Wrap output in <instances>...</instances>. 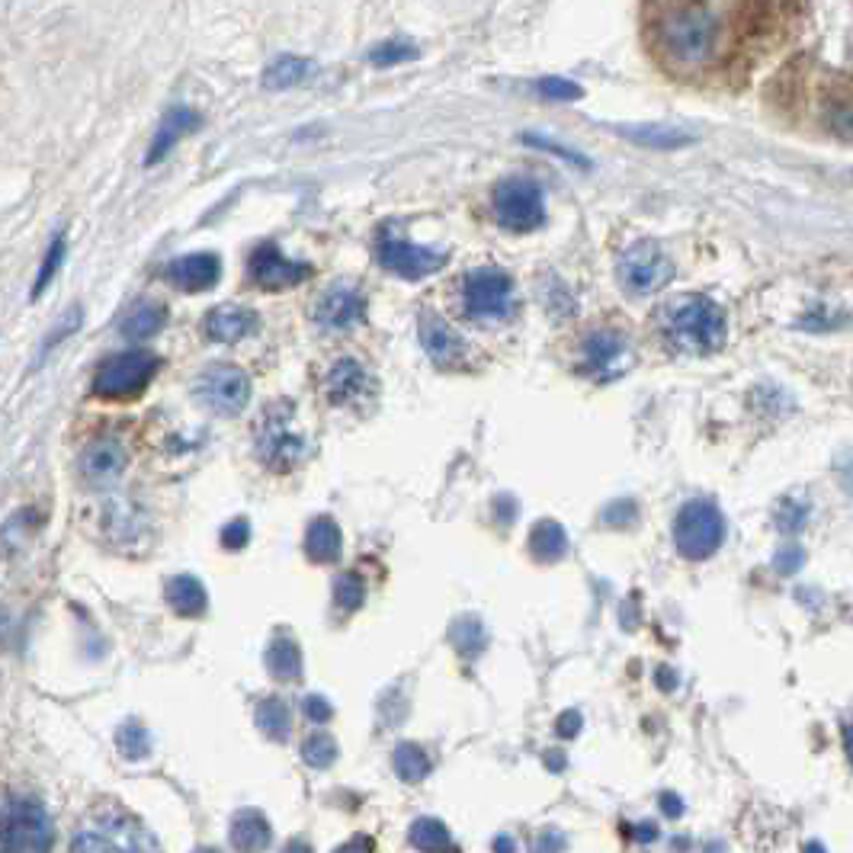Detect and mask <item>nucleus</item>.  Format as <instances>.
Segmentation results:
<instances>
[{
	"instance_id": "nucleus-1",
	"label": "nucleus",
	"mask_w": 853,
	"mask_h": 853,
	"mask_svg": "<svg viewBox=\"0 0 853 853\" xmlns=\"http://www.w3.org/2000/svg\"><path fill=\"white\" fill-rule=\"evenodd\" d=\"M648 42L674 74H709L732 56L735 29L716 0H651Z\"/></svg>"
},
{
	"instance_id": "nucleus-2",
	"label": "nucleus",
	"mask_w": 853,
	"mask_h": 853,
	"mask_svg": "<svg viewBox=\"0 0 853 853\" xmlns=\"http://www.w3.org/2000/svg\"><path fill=\"white\" fill-rule=\"evenodd\" d=\"M726 312L706 295H686L668 312V338L683 353H716L726 346Z\"/></svg>"
},
{
	"instance_id": "nucleus-3",
	"label": "nucleus",
	"mask_w": 853,
	"mask_h": 853,
	"mask_svg": "<svg viewBox=\"0 0 853 853\" xmlns=\"http://www.w3.org/2000/svg\"><path fill=\"white\" fill-rule=\"evenodd\" d=\"M254 447L267 468L273 472H292L305 455H308V440L305 434L295 430V404L292 401H273L264 407L260 424L254 430Z\"/></svg>"
},
{
	"instance_id": "nucleus-4",
	"label": "nucleus",
	"mask_w": 853,
	"mask_h": 853,
	"mask_svg": "<svg viewBox=\"0 0 853 853\" xmlns=\"http://www.w3.org/2000/svg\"><path fill=\"white\" fill-rule=\"evenodd\" d=\"M726 543V513L712 501H690L674 520V546L683 559L703 562Z\"/></svg>"
},
{
	"instance_id": "nucleus-5",
	"label": "nucleus",
	"mask_w": 853,
	"mask_h": 853,
	"mask_svg": "<svg viewBox=\"0 0 853 853\" xmlns=\"http://www.w3.org/2000/svg\"><path fill=\"white\" fill-rule=\"evenodd\" d=\"M158 356L148 353V350H125V353H115L110 356L100 369H97V379H94V395L107 401H132L138 399L148 382L155 379L158 373Z\"/></svg>"
},
{
	"instance_id": "nucleus-6",
	"label": "nucleus",
	"mask_w": 853,
	"mask_h": 853,
	"mask_svg": "<svg viewBox=\"0 0 853 853\" xmlns=\"http://www.w3.org/2000/svg\"><path fill=\"white\" fill-rule=\"evenodd\" d=\"M491 206H495V219L498 226L508 228V231H516V234H526V231H536V228L546 222V196H543V186L529 176H508L495 186V196H491Z\"/></svg>"
},
{
	"instance_id": "nucleus-7",
	"label": "nucleus",
	"mask_w": 853,
	"mask_h": 853,
	"mask_svg": "<svg viewBox=\"0 0 853 853\" xmlns=\"http://www.w3.org/2000/svg\"><path fill=\"white\" fill-rule=\"evenodd\" d=\"M0 844L10 853H39L56 844V828L46 815V808L33 799L10 796L3 802V828Z\"/></svg>"
},
{
	"instance_id": "nucleus-8",
	"label": "nucleus",
	"mask_w": 853,
	"mask_h": 853,
	"mask_svg": "<svg viewBox=\"0 0 853 853\" xmlns=\"http://www.w3.org/2000/svg\"><path fill=\"white\" fill-rule=\"evenodd\" d=\"M513 283L511 277L498 267H475L462 280V302L468 318L475 321H495L511 312Z\"/></svg>"
},
{
	"instance_id": "nucleus-9",
	"label": "nucleus",
	"mask_w": 853,
	"mask_h": 853,
	"mask_svg": "<svg viewBox=\"0 0 853 853\" xmlns=\"http://www.w3.org/2000/svg\"><path fill=\"white\" fill-rule=\"evenodd\" d=\"M158 848L155 838L122 812H97V828L81 831L71 841V851H148Z\"/></svg>"
},
{
	"instance_id": "nucleus-10",
	"label": "nucleus",
	"mask_w": 853,
	"mask_h": 853,
	"mask_svg": "<svg viewBox=\"0 0 853 853\" xmlns=\"http://www.w3.org/2000/svg\"><path fill=\"white\" fill-rule=\"evenodd\" d=\"M674 280V264L655 241H638L620 257V285L629 295H651L661 292Z\"/></svg>"
},
{
	"instance_id": "nucleus-11",
	"label": "nucleus",
	"mask_w": 853,
	"mask_h": 853,
	"mask_svg": "<svg viewBox=\"0 0 853 853\" xmlns=\"http://www.w3.org/2000/svg\"><path fill=\"white\" fill-rule=\"evenodd\" d=\"M193 395L209 411H216L222 417H234L251 404V379L237 366H209L196 376Z\"/></svg>"
},
{
	"instance_id": "nucleus-12",
	"label": "nucleus",
	"mask_w": 853,
	"mask_h": 853,
	"mask_svg": "<svg viewBox=\"0 0 853 853\" xmlns=\"http://www.w3.org/2000/svg\"><path fill=\"white\" fill-rule=\"evenodd\" d=\"M379 264L395 273L401 280H424L437 270L447 267V251H434V247H421L411 241H401L395 234H382L379 237Z\"/></svg>"
},
{
	"instance_id": "nucleus-13",
	"label": "nucleus",
	"mask_w": 853,
	"mask_h": 853,
	"mask_svg": "<svg viewBox=\"0 0 853 853\" xmlns=\"http://www.w3.org/2000/svg\"><path fill=\"white\" fill-rule=\"evenodd\" d=\"M251 280L260 285V289H289V285H298L302 280H308L312 267L302 264V260H289L283 251L277 244H260L254 254H251Z\"/></svg>"
},
{
	"instance_id": "nucleus-14",
	"label": "nucleus",
	"mask_w": 853,
	"mask_h": 853,
	"mask_svg": "<svg viewBox=\"0 0 853 853\" xmlns=\"http://www.w3.org/2000/svg\"><path fill=\"white\" fill-rule=\"evenodd\" d=\"M629 363H632V353H629V343L623 334L597 331L584 341V373L600 379V382L623 376Z\"/></svg>"
},
{
	"instance_id": "nucleus-15",
	"label": "nucleus",
	"mask_w": 853,
	"mask_h": 853,
	"mask_svg": "<svg viewBox=\"0 0 853 853\" xmlns=\"http://www.w3.org/2000/svg\"><path fill=\"white\" fill-rule=\"evenodd\" d=\"M366 318V295L350 283L331 285L318 305H315V321L318 328L325 331H343V328H353Z\"/></svg>"
},
{
	"instance_id": "nucleus-16",
	"label": "nucleus",
	"mask_w": 853,
	"mask_h": 853,
	"mask_svg": "<svg viewBox=\"0 0 853 853\" xmlns=\"http://www.w3.org/2000/svg\"><path fill=\"white\" fill-rule=\"evenodd\" d=\"M219 277H222V260L209 251L176 257L168 267V283L176 285L180 292H206L219 283Z\"/></svg>"
},
{
	"instance_id": "nucleus-17",
	"label": "nucleus",
	"mask_w": 853,
	"mask_h": 853,
	"mask_svg": "<svg viewBox=\"0 0 853 853\" xmlns=\"http://www.w3.org/2000/svg\"><path fill=\"white\" fill-rule=\"evenodd\" d=\"M129 465V455H125V447L115 440V437H103V440H94L84 455H81V472L87 482L94 485H110L122 475V468Z\"/></svg>"
},
{
	"instance_id": "nucleus-18",
	"label": "nucleus",
	"mask_w": 853,
	"mask_h": 853,
	"mask_svg": "<svg viewBox=\"0 0 853 853\" xmlns=\"http://www.w3.org/2000/svg\"><path fill=\"white\" fill-rule=\"evenodd\" d=\"M196 125H199V113H196V110H190V107H171V110L164 113V119H161L155 138H151V148H148L145 164H148V168H151V164H161V161L171 155L173 145H176L183 135H190Z\"/></svg>"
},
{
	"instance_id": "nucleus-19",
	"label": "nucleus",
	"mask_w": 853,
	"mask_h": 853,
	"mask_svg": "<svg viewBox=\"0 0 853 853\" xmlns=\"http://www.w3.org/2000/svg\"><path fill=\"white\" fill-rule=\"evenodd\" d=\"M257 328V315L241 305H219L206 315V338L216 343L244 341Z\"/></svg>"
},
{
	"instance_id": "nucleus-20",
	"label": "nucleus",
	"mask_w": 853,
	"mask_h": 853,
	"mask_svg": "<svg viewBox=\"0 0 853 853\" xmlns=\"http://www.w3.org/2000/svg\"><path fill=\"white\" fill-rule=\"evenodd\" d=\"M366 389H369V373H366L363 363H356L353 356H343V360H338V363L328 369L325 395H328L331 404H350V401L360 399Z\"/></svg>"
},
{
	"instance_id": "nucleus-21",
	"label": "nucleus",
	"mask_w": 853,
	"mask_h": 853,
	"mask_svg": "<svg viewBox=\"0 0 853 853\" xmlns=\"http://www.w3.org/2000/svg\"><path fill=\"white\" fill-rule=\"evenodd\" d=\"M231 844L237 851H267L273 844V828L260 808H237L231 818Z\"/></svg>"
},
{
	"instance_id": "nucleus-22",
	"label": "nucleus",
	"mask_w": 853,
	"mask_h": 853,
	"mask_svg": "<svg viewBox=\"0 0 853 853\" xmlns=\"http://www.w3.org/2000/svg\"><path fill=\"white\" fill-rule=\"evenodd\" d=\"M623 138H629L632 145L651 148V151H678L693 145V135L674 129V125H661V122H642V125H620L617 129Z\"/></svg>"
},
{
	"instance_id": "nucleus-23",
	"label": "nucleus",
	"mask_w": 853,
	"mask_h": 853,
	"mask_svg": "<svg viewBox=\"0 0 853 853\" xmlns=\"http://www.w3.org/2000/svg\"><path fill=\"white\" fill-rule=\"evenodd\" d=\"M421 343L427 350V356L437 363V366H450L455 356L462 353V341L455 334L453 328L440 318V315H421Z\"/></svg>"
},
{
	"instance_id": "nucleus-24",
	"label": "nucleus",
	"mask_w": 853,
	"mask_h": 853,
	"mask_svg": "<svg viewBox=\"0 0 853 853\" xmlns=\"http://www.w3.org/2000/svg\"><path fill=\"white\" fill-rule=\"evenodd\" d=\"M164 600L171 604V610L176 617H186V620L203 617L206 607H209V594H206L203 581L193 577V574H176V577H171L168 587H164Z\"/></svg>"
},
{
	"instance_id": "nucleus-25",
	"label": "nucleus",
	"mask_w": 853,
	"mask_h": 853,
	"mask_svg": "<svg viewBox=\"0 0 853 853\" xmlns=\"http://www.w3.org/2000/svg\"><path fill=\"white\" fill-rule=\"evenodd\" d=\"M305 552L312 562L318 565H331L338 562L343 552V533L341 526L331 516H315L308 533H305Z\"/></svg>"
},
{
	"instance_id": "nucleus-26",
	"label": "nucleus",
	"mask_w": 853,
	"mask_h": 853,
	"mask_svg": "<svg viewBox=\"0 0 853 853\" xmlns=\"http://www.w3.org/2000/svg\"><path fill=\"white\" fill-rule=\"evenodd\" d=\"M318 74V64L312 58L280 56L264 68V87L267 90H292Z\"/></svg>"
},
{
	"instance_id": "nucleus-27",
	"label": "nucleus",
	"mask_w": 853,
	"mask_h": 853,
	"mask_svg": "<svg viewBox=\"0 0 853 853\" xmlns=\"http://www.w3.org/2000/svg\"><path fill=\"white\" fill-rule=\"evenodd\" d=\"M529 552L543 565H556L569 556V533L559 520H539L529 533Z\"/></svg>"
},
{
	"instance_id": "nucleus-28",
	"label": "nucleus",
	"mask_w": 853,
	"mask_h": 853,
	"mask_svg": "<svg viewBox=\"0 0 853 853\" xmlns=\"http://www.w3.org/2000/svg\"><path fill=\"white\" fill-rule=\"evenodd\" d=\"M267 671H270L277 681H302V648H298V642H295L289 632H280V635L270 642V648H267Z\"/></svg>"
},
{
	"instance_id": "nucleus-29",
	"label": "nucleus",
	"mask_w": 853,
	"mask_h": 853,
	"mask_svg": "<svg viewBox=\"0 0 853 853\" xmlns=\"http://www.w3.org/2000/svg\"><path fill=\"white\" fill-rule=\"evenodd\" d=\"M821 122L831 135L853 138V90L851 87H828L821 100Z\"/></svg>"
},
{
	"instance_id": "nucleus-30",
	"label": "nucleus",
	"mask_w": 853,
	"mask_h": 853,
	"mask_svg": "<svg viewBox=\"0 0 853 853\" xmlns=\"http://www.w3.org/2000/svg\"><path fill=\"white\" fill-rule=\"evenodd\" d=\"M164 318H168V312H164L161 305H155V302H138V305L125 315L122 334H125L129 341H151V338L164 328Z\"/></svg>"
},
{
	"instance_id": "nucleus-31",
	"label": "nucleus",
	"mask_w": 853,
	"mask_h": 853,
	"mask_svg": "<svg viewBox=\"0 0 853 853\" xmlns=\"http://www.w3.org/2000/svg\"><path fill=\"white\" fill-rule=\"evenodd\" d=\"M254 722L257 729L267 735L270 741H280L283 744L292 732V716H289V706H285L280 696H267L257 709H254Z\"/></svg>"
},
{
	"instance_id": "nucleus-32",
	"label": "nucleus",
	"mask_w": 853,
	"mask_h": 853,
	"mask_svg": "<svg viewBox=\"0 0 853 853\" xmlns=\"http://www.w3.org/2000/svg\"><path fill=\"white\" fill-rule=\"evenodd\" d=\"M392 764H395L399 780H404V783H424L430 777V770H434L430 757L414 741H401L399 747H395V754H392Z\"/></svg>"
},
{
	"instance_id": "nucleus-33",
	"label": "nucleus",
	"mask_w": 853,
	"mask_h": 853,
	"mask_svg": "<svg viewBox=\"0 0 853 853\" xmlns=\"http://www.w3.org/2000/svg\"><path fill=\"white\" fill-rule=\"evenodd\" d=\"M450 638H453V648L462 658H478V655L485 651V645H488V632H485L478 617H462V620H455Z\"/></svg>"
},
{
	"instance_id": "nucleus-34",
	"label": "nucleus",
	"mask_w": 853,
	"mask_h": 853,
	"mask_svg": "<svg viewBox=\"0 0 853 853\" xmlns=\"http://www.w3.org/2000/svg\"><path fill=\"white\" fill-rule=\"evenodd\" d=\"M411 844L417 851H455L450 828L437 818H417L411 825Z\"/></svg>"
},
{
	"instance_id": "nucleus-35",
	"label": "nucleus",
	"mask_w": 853,
	"mask_h": 853,
	"mask_svg": "<svg viewBox=\"0 0 853 853\" xmlns=\"http://www.w3.org/2000/svg\"><path fill=\"white\" fill-rule=\"evenodd\" d=\"M338 741L331 739L328 732H312L308 739L302 741V760L315 770H325L338 760Z\"/></svg>"
},
{
	"instance_id": "nucleus-36",
	"label": "nucleus",
	"mask_w": 853,
	"mask_h": 853,
	"mask_svg": "<svg viewBox=\"0 0 853 853\" xmlns=\"http://www.w3.org/2000/svg\"><path fill=\"white\" fill-rule=\"evenodd\" d=\"M115 747H119V754H122L125 760H145V757H151V739H148V732H145L138 722L119 726Z\"/></svg>"
},
{
	"instance_id": "nucleus-37",
	"label": "nucleus",
	"mask_w": 853,
	"mask_h": 853,
	"mask_svg": "<svg viewBox=\"0 0 853 853\" xmlns=\"http://www.w3.org/2000/svg\"><path fill=\"white\" fill-rule=\"evenodd\" d=\"M334 604L341 610H346V613H353V610H360L366 604V581H363V574H356V571L338 574V581H334Z\"/></svg>"
},
{
	"instance_id": "nucleus-38",
	"label": "nucleus",
	"mask_w": 853,
	"mask_h": 853,
	"mask_svg": "<svg viewBox=\"0 0 853 853\" xmlns=\"http://www.w3.org/2000/svg\"><path fill=\"white\" fill-rule=\"evenodd\" d=\"M421 56L414 42H404V39H389L376 49H369V64L373 68H395V64H407L414 58Z\"/></svg>"
},
{
	"instance_id": "nucleus-39",
	"label": "nucleus",
	"mask_w": 853,
	"mask_h": 853,
	"mask_svg": "<svg viewBox=\"0 0 853 853\" xmlns=\"http://www.w3.org/2000/svg\"><path fill=\"white\" fill-rule=\"evenodd\" d=\"M536 90H539V97H546V100H552V103H574V100H581L584 97V90L569 81V77H543L539 84H536Z\"/></svg>"
},
{
	"instance_id": "nucleus-40",
	"label": "nucleus",
	"mask_w": 853,
	"mask_h": 853,
	"mask_svg": "<svg viewBox=\"0 0 853 853\" xmlns=\"http://www.w3.org/2000/svg\"><path fill=\"white\" fill-rule=\"evenodd\" d=\"M61 260H64V234H56L52 244H49V254H46V260H42V270H39V277H36V285H33V298H39L42 289L56 280Z\"/></svg>"
},
{
	"instance_id": "nucleus-41",
	"label": "nucleus",
	"mask_w": 853,
	"mask_h": 853,
	"mask_svg": "<svg viewBox=\"0 0 853 853\" xmlns=\"http://www.w3.org/2000/svg\"><path fill=\"white\" fill-rule=\"evenodd\" d=\"M805 520H808V504L802 501H793V498H783L780 504H777V511H773V523L783 529V533H796L805 526Z\"/></svg>"
},
{
	"instance_id": "nucleus-42",
	"label": "nucleus",
	"mask_w": 853,
	"mask_h": 853,
	"mask_svg": "<svg viewBox=\"0 0 853 853\" xmlns=\"http://www.w3.org/2000/svg\"><path fill=\"white\" fill-rule=\"evenodd\" d=\"M523 142L529 145V148H539V151H549V155H556V158H562V161H569L574 168H590V161L584 158V155H577L574 148L569 145H559V142H552V138H543V135H523Z\"/></svg>"
},
{
	"instance_id": "nucleus-43",
	"label": "nucleus",
	"mask_w": 853,
	"mask_h": 853,
	"mask_svg": "<svg viewBox=\"0 0 853 853\" xmlns=\"http://www.w3.org/2000/svg\"><path fill=\"white\" fill-rule=\"evenodd\" d=\"M247 543H251V523H247L244 516L226 523V529H222V546H226L228 552H241V549H247Z\"/></svg>"
},
{
	"instance_id": "nucleus-44",
	"label": "nucleus",
	"mask_w": 853,
	"mask_h": 853,
	"mask_svg": "<svg viewBox=\"0 0 853 853\" xmlns=\"http://www.w3.org/2000/svg\"><path fill=\"white\" fill-rule=\"evenodd\" d=\"M302 712H305V719H312L315 726H325V722L334 716V706H331L325 696L312 693V696H305V699H302Z\"/></svg>"
},
{
	"instance_id": "nucleus-45",
	"label": "nucleus",
	"mask_w": 853,
	"mask_h": 853,
	"mask_svg": "<svg viewBox=\"0 0 853 853\" xmlns=\"http://www.w3.org/2000/svg\"><path fill=\"white\" fill-rule=\"evenodd\" d=\"M635 520V504L632 501H617L613 508L604 511V523H613V526H629Z\"/></svg>"
},
{
	"instance_id": "nucleus-46",
	"label": "nucleus",
	"mask_w": 853,
	"mask_h": 853,
	"mask_svg": "<svg viewBox=\"0 0 853 853\" xmlns=\"http://www.w3.org/2000/svg\"><path fill=\"white\" fill-rule=\"evenodd\" d=\"M802 562H805L802 549H783V552H777L773 569L780 571V574H796V571L802 569Z\"/></svg>"
},
{
	"instance_id": "nucleus-47",
	"label": "nucleus",
	"mask_w": 853,
	"mask_h": 853,
	"mask_svg": "<svg viewBox=\"0 0 853 853\" xmlns=\"http://www.w3.org/2000/svg\"><path fill=\"white\" fill-rule=\"evenodd\" d=\"M581 726H584L581 712H577V709H569V712H562V719H559V735L574 739V735L581 732Z\"/></svg>"
},
{
	"instance_id": "nucleus-48",
	"label": "nucleus",
	"mask_w": 853,
	"mask_h": 853,
	"mask_svg": "<svg viewBox=\"0 0 853 853\" xmlns=\"http://www.w3.org/2000/svg\"><path fill=\"white\" fill-rule=\"evenodd\" d=\"M565 848V838L559 831H546L539 841H536V851H562Z\"/></svg>"
},
{
	"instance_id": "nucleus-49",
	"label": "nucleus",
	"mask_w": 853,
	"mask_h": 853,
	"mask_svg": "<svg viewBox=\"0 0 853 853\" xmlns=\"http://www.w3.org/2000/svg\"><path fill=\"white\" fill-rule=\"evenodd\" d=\"M546 767H549L552 773H562V770L569 767V760H565L562 751H546Z\"/></svg>"
},
{
	"instance_id": "nucleus-50",
	"label": "nucleus",
	"mask_w": 853,
	"mask_h": 853,
	"mask_svg": "<svg viewBox=\"0 0 853 853\" xmlns=\"http://www.w3.org/2000/svg\"><path fill=\"white\" fill-rule=\"evenodd\" d=\"M661 805H665V812H668L671 818H678V815L683 812V802L678 796H671V793H665V796H661Z\"/></svg>"
},
{
	"instance_id": "nucleus-51",
	"label": "nucleus",
	"mask_w": 853,
	"mask_h": 853,
	"mask_svg": "<svg viewBox=\"0 0 853 853\" xmlns=\"http://www.w3.org/2000/svg\"><path fill=\"white\" fill-rule=\"evenodd\" d=\"M655 825H642V828H635V834L632 838H638V841H655Z\"/></svg>"
},
{
	"instance_id": "nucleus-52",
	"label": "nucleus",
	"mask_w": 853,
	"mask_h": 853,
	"mask_svg": "<svg viewBox=\"0 0 853 853\" xmlns=\"http://www.w3.org/2000/svg\"><path fill=\"white\" fill-rule=\"evenodd\" d=\"M341 851L343 853H350V851H373V841H350V844H343Z\"/></svg>"
},
{
	"instance_id": "nucleus-53",
	"label": "nucleus",
	"mask_w": 853,
	"mask_h": 853,
	"mask_svg": "<svg viewBox=\"0 0 853 853\" xmlns=\"http://www.w3.org/2000/svg\"><path fill=\"white\" fill-rule=\"evenodd\" d=\"M495 851H513V841L511 838H498V841H495Z\"/></svg>"
},
{
	"instance_id": "nucleus-54",
	"label": "nucleus",
	"mask_w": 853,
	"mask_h": 853,
	"mask_svg": "<svg viewBox=\"0 0 853 853\" xmlns=\"http://www.w3.org/2000/svg\"><path fill=\"white\" fill-rule=\"evenodd\" d=\"M844 747H848V757H851V764H853V722H851V729H848V739H844Z\"/></svg>"
}]
</instances>
